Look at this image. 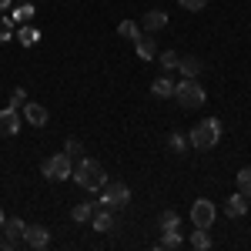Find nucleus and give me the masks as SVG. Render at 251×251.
Segmentation results:
<instances>
[{
	"label": "nucleus",
	"instance_id": "nucleus-25",
	"mask_svg": "<svg viewBox=\"0 0 251 251\" xmlns=\"http://www.w3.org/2000/svg\"><path fill=\"white\" fill-rule=\"evenodd\" d=\"M177 225H181L177 211H164L161 214V231H177Z\"/></svg>",
	"mask_w": 251,
	"mask_h": 251
},
{
	"label": "nucleus",
	"instance_id": "nucleus-26",
	"mask_svg": "<svg viewBox=\"0 0 251 251\" xmlns=\"http://www.w3.org/2000/svg\"><path fill=\"white\" fill-rule=\"evenodd\" d=\"M168 148H171L174 154H181V151L188 148V141H184V134H177V131H174V134L168 137Z\"/></svg>",
	"mask_w": 251,
	"mask_h": 251
},
{
	"label": "nucleus",
	"instance_id": "nucleus-5",
	"mask_svg": "<svg viewBox=\"0 0 251 251\" xmlns=\"http://www.w3.org/2000/svg\"><path fill=\"white\" fill-rule=\"evenodd\" d=\"M71 171H74V161L67 154H54V157H47V161L40 164V174H44L47 181H64V177H71Z\"/></svg>",
	"mask_w": 251,
	"mask_h": 251
},
{
	"label": "nucleus",
	"instance_id": "nucleus-12",
	"mask_svg": "<svg viewBox=\"0 0 251 251\" xmlns=\"http://www.w3.org/2000/svg\"><path fill=\"white\" fill-rule=\"evenodd\" d=\"M225 214H228V218H245V214H248V201H245L241 191L231 194V198L225 201Z\"/></svg>",
	"mask_w": 251,
	"mask_h": 251
},
{
	"label": "nucleus",
	"instance_id": "nucleus-21",
	"mask_svg": "<svg viewBox=\"0 0 251 251\" xmlns=\"http://www.w3.org/2000/svg\"><path fill=\"white\" fill-rule=\"evenodd\" d=\"M94 204H87V201H80L77 208H74V211H71V218H74V221H77V225H84V221H91V218H94Z\"/></svg>",
	"mask_w": 251,
	"mask_h": 251
},
{
	"label": "nucleus",
	"instance_id": "nucleus-4",
	"mask_svg": "<svg viewBox=\"0 0 251 251\" xmlns=\"http://www.w3.org/2000/svg\"><path fill=\"white\" fill-rule=\"evenodd\" d=\"M100 191H104V194H100V204L111 208V211L127 208V201H131V188H127L124 181H111V184H104Z\"/></svg>",
	"mask_w": 251,
	"mask_h": 251
},
{
	"label": "nucleus",
	"instance_id": "nucleus-2",
	"mask_svg": "<svg viewBox=\"0 0 251 251\" xmlns=\"http://www.w3.org/2000/svg\"><path fill=\"white\" fill-rule=\"evenodd\" d=\"M218 141H221V121L218 117H204L191 127V148H198V151H211Z\"/></svg>",
	"mask_w": 251,
	"mask_h": 251
},
{
	"label": "nucleus",
	"instance_id": "nucleus-8",
	"mask_svg": "<svg viewBox=\"0 0 251 251\" xmlns=\"http://www.w3.org/2000/svg\"><path fill=\"white\" fill-rule=\"evenodd\" d=\"M20 111H14V107H3L0 111V137H14L20 131Z\"/></svg>",
	"mask_w": 251,
	"mask_h": 251
},
{
	"label": "nucleus",
	"instance_id": "nucleus-11",
	"mask_svg": "<svg viewBox=\"0 0 251 251\" xmlns=\"http://www.w3.org/2000/svg\"><path fill=\"white\" fill-rule=\"evenodd\" d=\"M24 228H27V225H24L20 218H3V234H7V241H10L14 248L24 241Z\"/></svg>",
	"mask_w": 251,
	"mask_h": 251
},
{
	"label": "nucleus",
	"instance_id": "nucleus-10",
	"mask_svg": "<svg viewBox=\"0 0 251 251\" xmlns=\"http://www.w3.org/2000/svg\"><path fill=\"white\" fill-rule=\"evenodd\" d=\"M141 27H144L148 34H157V30H164V27H168V14H164V10H148L144 20H141Z\"/></svg>",
	"mask_w": 251,
	"mask_h": 251
},
{
	"label": "nucleus",
	"instance_id": "nucleus-30",
	"mask_svg": "<svg viewBox=\"0 0 251 251\" xmlns=\"http://www.w3.org/2000/svg\"><path fill=\"white\" fill-rule=\"evenodd\" d=\"M14 27H17V24H14L10 17L0 20V44H3V40H10V30H14Z\"/></svg>",
	"mask_w": 251,
	"mask_h": 251
},
{
	"label": "nucleus",
	"instance_id": "nucleus-14",
	"mask_svg": "<svg viewBox=\"0 0 251 251\" xmlns=\"http://www.w3.org/2000/svg\"><path fill=\"white\" fill-rule=\"evenodd\" d=\"M17 40L24 44V47H37L40 44V30L34 27V24H20L17 27Z\"/></svg>",
	"mask_w": 251,
	"mask_h": 251
},
{
	"label": "nucleus",
	"instance_id": "nucleus-1",
	"mask_svg": "<svg viewBox=\"0 0 251 251\" xmlns=\"http://www.w3.org/2000/svg\"><path fill=\"white\" fill-rule=\"evenodd\" d=\"M71 177L77 181L80 188H87V191H100L107 184V171H104V164L94 161V157H80L77 164H74V171H71Z\"/></svg>",
	"mask_w": 251,
	"mask_h": 251
},
{
	"label": "nucleus",
	"instance_id": "nucleus-29",
	"mask_svg": "<svg viewBox=\"0 0 251 251\" xmlns=\"http://www.w3.org/2000/svg\"><path fill=\"white\" fill-rule=\"evenodd\" d=\"M184 10H191V14H198V10H204L208 7V0H177Z\"/></svg>",
	"mask_w": 251,
	"mask_h": 251
},
{
	"label": "nucleus",
	"instance_id": "nucleus-9",
	"mask_svg": "<svg viewBox=\"0 0 251 251\" xmlns=\"http://www.w3.org/2000/svg\"><path fill=\"white\" fill-rule=\"evenodd\" d=\"M20 117H27L30 127H44V124H47V107H44V104H34V100H27V104L20 107Z\"/></svg>",
	"mask_w": 251,
	"mask_h": 251
},
{
	"label": "nucleus",
	"instance_id": "nucleus-24",
	"mask_svg": "<svg viewBox=\"0 0 251 251\" xmlns=\"http://www.w3.org/2000/svg\"><path fill=\"white\" fill-rule=\"evenodd\" d=\"M238 191L245 194V198H251V164L238 171Z\"/></svg>",
	"mask_w": 251,
	"mask_h": 251
},
{
	"label": "nucleus",
	"instance_id": "nucleus-13",
	"mask_svg": "<svg viewBox=\"0 0 251 251\" xmlns=\"http://www.w3.org/2000/svg\"><path fill=\"white\" fill-rule=\"evenodd\" d=\"M134 47H137V57H141V60H154L157 57V44H154L151 34H148V37L141 34V37L134 40Z\"/></svg>",
	"mask_w": 251,
	"mask_h": 251
},
{
	"label": "nucleus",
	"instance_id": "nucleus-17",
	"mask_svg": "<svg viewBox=\"0 0 251 251\" xmlns=\"http://www.w3.org/2000/svg\"><path fill=\"white\" fill-rule=\"evenodd\" d=\"M188 245L198 248V251H208V248H211V234H208V228H194L191 238H188Z\"/></svg>",
	"mask_w": 251,
	"mask_h": 251
},
{
	"label": "nucleus",
	"instance_id": "nucleus-23",
	"mask_svg": "<svg viewBox=\"0 0 251 251\" xmlns=\"http://www.w3.org/2000/svg\"><path fill=\"white\" fill-rule=\"evenodd\" d=\"M64 154L71 157V161H80V157H84V144H80L77 137H67V144H64Z\"/></svg>",
	"mask_w": 251,
	"mask_h": 251
},
{
	"label": "nucleus",
	"instance_id": "nucleus-28",
	"mask_svg": "<svg viewBox=\"0 0 251 251\" xmlns=\"http://www.w3.org/2000/svg\"><path fill=\"white\" fill-rule=\"evenodd\" d=\"M177 54H174V50H164V54H161V67H164V71H171V67H177Z\"/></svg>",
	"mask_w": 251,
	"mask_h": 251
},
{
	"label": "nucleus",
	"instance_id": "nucleus-7",
	"mask_svg": "<svg viewBox=\"0 0 251 251\" xmlns=\"http://www.w3.org/2000/svg\"><path fill=\"white\" fill-rule=\"evenodd\" d=\"M24 241H27L30 248L44 251L47 245H50V231H47L44 225H27V228H24Z\"/></svg>",
	"mask_w": 251,
	"mask_h": 251
},
{
	"label": "nucleus",
	"instance_id": "nucleus-27",
	"mask_svg": "<svg viewBox=\"0 0 251 251\" xmlns=\"http://www.w3.org/2000/svg\"><path fill=\"white\" fill-rule=\"evenodd\" d=\"M24 104H27V91H24V87H17V91L10 94V107H14V111H20Z\"/></svg>",
	"mask_w": 251,
	"mask_h": 251
},
{
	"label": "nucleus",
	"instance_id": "nucleus-15",
	"mask_svg": "<svg viewBox=\"0 0 251 251\" xmlns=\"http://www.w3.org/2000/svg\"><path fill=\"white\" fill-rule=\"evenodd\" d=\"M184 248V238L177 231H161V241H157V251H177Z\"/></svg>",
	"mask_w": 251,
	"mask_h": 251
},
{
	"label": "nucleus",
	"instance_id": "nucleus-3",
	"mask_svg": "<svg viewBox=\"0 0 251 251\" xmlns=\"http://www.w3.org/2000/svg\"><path fill=\"white\" fill-rule=\"evenodd\" d=\"M204 97H208L204 87H201L194 77H184L181 84H174V100H177L184 111H198V107L204 104Z\"/></svg>",
	"mask_w": 251,
	"mask_h": 251
},
{
	"label": "nucleus",
	"instance_id": "nucleus-6",
	"mask_svg": "<svg viewBox=\"0 0 251 251\" xmlns=\"http://www.w3.org/2000/svg\"><path fill=\"white\" fill-rule=\"evenodd\" d=\"M191 221H194V228H211L214 225V204L208 198H198L191 204Z\"/></svg>",
	"mask_w": 251,
	"mask_h": 251
},
{
	"label": "nucleus",
	"instance_id": "nucleus-18",
	"mask_svg": "<svg viewBox=\"0 0 251 251\" xmlns=\"http://www.w3.org/2000/svg\"><path fill=\"white\" fill-rule=\"evenodd\" d=\"M34 14H37V7H34V3H20L17 10L10 14V20L20 27V24H30V20H34Z\"/></svg>",
	"mask_w": 251,
	"mask_h": 251
},
{
	"label": "nucleus",
	"instance_id": "nucleus-32",
	"mask_svg": "<svg viewBox=\"0 0 251 251\" xmlns=\"http://www.w3.org/2000/svg\"><path fill=\"white\" fill-rule=\"evenodd\" d=\"M0 228H3V211H0Z\"/></svg>",
	"mask_w": 251,
	"mask_h": 251
},
{
	"label": "nucleus",
	"instance_id": "nucleus-19",
	"mask_svg": "<svg viewBox=\"0 0 251 251\" xmlns=\"http://www.w3.org/2000/svg\"><path fill=\"white\" fill-rule=\"evenodd\" d=\"M177 67H181V74H184V77H198L204 64H201L198 57H184V60H177Z\"/></svg>",
	"mask_w": 251,
	"mask_h": 251
},
{
	"label": "nucleus",
	"instance_id": "nucleus-22",
	"mask_svg": "<svg viewBox=\"0 0 251 251\" xmlns=\"http://www.w3.org/2000/svg\"><path fill=\"white\" fill-rule=\"evenodd\" d=\"M117 34L127 37V40H137V37H141V27H137L134 20H121V24H117Z\"/></svg>",
	"mask_w": 251,
	"mask_h": 251
},
{
	"label": "nucleus",
	"instance_id": "nucleus-16",
	"mask_svg": "<svg viewBox=\"0 0 251 251\" xmlns=\"http://www.w3.org/2000/svg\"><path fill=\"white\" fill-rule=\"evenodd\" d=\"M94 231H114V214H111V208H104V211H94Z\"/></svg>",
	"mask_w": 251,
	"mask_h": 251
},
{
	"label": "nucleus",
	"instance_id": "nucleus-20",
	"mask_svg": "<svg viewBox=\"0 0 251 251\" xmlns=\"http://www.w3.org/2000/svg\"><path fill=\"white\" fill-rule=\"evenodd\" d=\"M151 94L161 97V100H164V97H174V84L168 77H157L154 84H151Z\"/></svg>",
	"mask_w": 251,
	"mask_h": 251
},
{
	"label": "nucleus",
	"instance_id": "nucleus-31",
	"mask_svg": "<svg viewBox=\"0 0 251 251\" xmlns=\"http://www.w3.org/2000/svg\"><path fill=\"white\" fill-rule=\"evenodd\" d=\"M0 10H10V0H0Z\"/></svg>",
	"mask_w": 251,
	"mask_h": 251
}]
</instances>
